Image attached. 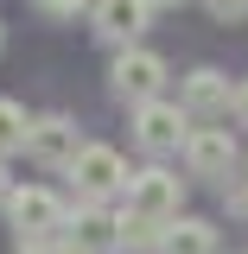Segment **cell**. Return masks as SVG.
Masks as SVG:
<instances>
[{"label":"cell","instance_id":"obj_8","mask_svg":"<svg viewBox=\"0 0 248 254\" xmlns=\"http://www.w3.org/2000/svg\"><path fill=\"white\" fill-rule=\"evenodd\" d=\"M185 159L197 178H229L236 172V140H229V127H197L185 140Z\"/></svg>","mask_w":248,"mask_h":254},{"label":"cell","instance_id":"obj_11","mask_svg":"<svg viewBox=\"0 0 248 254\" xmlns=\"http://www.w3.org/2000/svg\"><path fill=\"white\" fill-rule=\"evenodd\" d=\"M159 254H217V229L204 216H178V222H165Z\"/></svg>","mask_w":248,"mask_h":254},{"label":"cell","instance_id":"obj_7","mask_svg":"<svg viewBox=\"0 0 248 254\" xmlns=\"http://www.w3.org/2000/svg\"><path fill=\"white\" fill-rule=\"evenodd\" d=\"M147 19H153V0H95V32H102L115 51L140 45Z\"/></svg>","mask_w":248,"mask_h":254},{"label":"cell","instance_id":"obj_6","mask_svg":"<svg viewBox=\"0 0 248 254\" xmlns=\"http://www.w3.org/2000/svg\"><path fill=\"white\" fill-rule=\"evenodd\" d=\"M38 165H51V172H70L77 165V153H83V140H77V121L70 115H45V121H32V146H26Z\"/></svg>","mask_w":248,"mask_h":254},{"label":"cell","instance_id":"obj_16","mask_svg":"<svg viewBox=\"0 0 248 254\" xmlns=\"http://www.w3.org/2000/svg\"><path fill=\"white\" fill-rule=\"evenodd\" d=\"M229 210H242V216H248V185H229Z\"/></svg>","mask_w":248,"mask_h":254},{"label":"cell","instance_id":"obj_4","mask_svg":"<svg viewBox=\"0 0 248 254\" xmlns=\"http://www.w3.org/2000/svg\"><path fill=\"white\" fill-rule=\"evenodd\" d=\"M6 216H13V229H19L26 242H51V235L64 229V203H58L45 185H26V190H13Z\"/></svg>","mask_w":248,"mask_h":254},{"label":"cell","instance_id":"obj_14","mask_svg":"<svg viewBox=\"0 0 248 254\" xmlns=\"http://www.w3.org/2000/svg\"><path fill=\"white\" fill-rule=\"evenodd\" d=\"M210 13H217L223 26H236V19H248V0H204Z\"/></svg>","mask_w":248,"mask_h":254},{"label":"cell","instance_id":"obj_5","mask_svg":"<svg viewBox=\"0 0 248 254\" xmlns=\"http://www.w3.org/2000/svg\"><path fill=\"white\" fill-rule=\"evenodd\" d=\"M70 178H77V197H83V203H102V197H115V190L127 185L115 146H83L77 165H70Z\"/></svg>","mask_w":248,"mask_h":254},{"label":"cell","instance_id":"obj_15","mask_svg":"<svg viewBox=\"0 0 248 254\" xmlns=\"http://www.w3.org/2000/svg\"><path fill=\"white\" fill-rule=\"evenodd\" d=\"M45 13H58V19H70V13H83V6H95V0H38Z\"/></svg>","mask_w":248,"mask_h":254},{"label":"cell","instance_id":"obj_10","mask_svg":"<svg viewBox=\"0 0 248 254\" xmlns=\"http://www.w3.org/2000/svg\"><path fill=\"white\" fill-rule=\"evenodd\" d=\"M70 235H77L83 254H108V248H121V216H108L102 203H83L77 222H70Z\"/></svg>","mask_w":248,"mask_h":254},{"label":"cell","instance_id":"obj_17","mask_svg":"<svg viewBox=\"0 0 248 254\" xmlns=\"http://www.w3.org/2000/svg\"><path fill=\"white\" fill-rule=\"evenodd\" d=\"M236 121L248 127V83H236Z\"/></svg>","mask_w":248,"mask_h":254},{"label":"cell","instance_id":"obj_2","mask_svg":"<svg viewBox=\"0 0 248 254\" xmlns=\"http://www.w3.org/2000/svg\"><path fill=\"white\" fill-rule=\"evenodd\" d=\"M178 203H185V185L165 172V165H153V172H134L127 178V210L134 216H147V222H178Z\"/></svg>","mask_w":248,"mask_h":254},{"label":"cell","instance_id":"obj_1","mask_svg":"<svg viewBox=\"0 0 248 254\" xmlns=\"http://www.w3.org/2000/svg\"><path fill=\"white\" fill-rule=\"evenodd\" d=\"M191 133H197V127H191L185 102H140V108H134V140H140L147 153H178Z\"/></svg>","mask_w":248,"mask_h":254},{"label":"cell","instance_id":"obj_19","mask_svg":"<svg viewBox=\"0 0 248 254\" xmlns=\"http://www.w3.org/2000/svg\"><path fill=\"white\" fill-rule=\"evenodd\" d=\"M19 254H64V248H45V242H26Z\"/></svg>","mask_w":248,"mask_h":254},{"label":"cell","instance_id":"obj_3","mask_svg":"<svg viewBox=\"0 0 248 254\" xmlns=\"http://www.w3.org/2000/svg\"><path fill=\"white\" fill-rule=\"evenodd\" d=\"M159 89H165V58L147 45H127L115 58V95L140 108V102H159Z\"/></svg>","mask_w":248,"mask_h":254},{"label":"cell","instance_id":"obj_12","mask_svg":"<svg viewBox=\"0 0 248 254\" xmlns=\"http://www.w3.org/2000/svg\"><path fill=\"white\" fill-rule=\"evenodd\" d=\"M19 146H32V121H26V108L13 95H0V159L19 153Z\"/></svg>","mask_w":248,"mask_h":254},{"label":"cell","instance_id":"obj_13","mask_svg":"<svg viewBox=\"0 0 248 254\" xmlns=\"http://www.w3.org/2000/svg\"><path fill=\"white\" fill-rule=\"evenodd\" d=\"M159 242H165V229H159V222H147V216H134V210H127V216H121V248H127V254H147V248L159 254Z\"/></svg>","mask_w":248,"mask_h":254},{"label":"cell","instance_id":"obj_18","mask_svg":"<svg viewBox=\"0 0 248 254\" xmlns=\"http://www.w3.org/2000/svg\"><path fill=\"white\" fill-rule=\"evenodd\" d=\"M0 203H13V178H6V165H0Z\"/></svg>","mask_w":248,"mask_h":254},{"label":"cell","instance_id":"obj_20","mask_svg":"<svg viewBox=\"0 0 248 254\" xmlns=\"http://www.w3.org/2000/svg\"><path fill=\"white\" fill-rule=\"evenodd\" d=\"M153 6H178V0H153Z\"/></svg>","mask_w":248,"mask_h":254},{"label":"cell","instance_id":"obj_9","mask_svg":"<svg viewBox=\"0 0 248 254\" xmlns=\"http://www.w3.org/2000/svg\"><path fill=\"white\" fill-rule=\"evenodd\" d=\"M185 108L197 115V121L236 115V89L223 83V70H191V76H185Z\"/></svg>","mask_w":248,"mask_h":254}]
</instances>
